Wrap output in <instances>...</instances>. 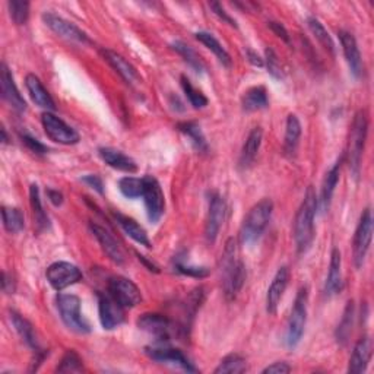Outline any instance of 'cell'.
Returning <instances> with one entry per match:
<instances>
[{
  "mask_svg": "<svg viewBox=\"0 0 374 374\" xmlns=\"http://www.w3.org/2000/svg\"><path fill=\"white\" fill-rule=\"evenodd\" d=\"M239 256V243L235 239H228L226 248L221 257V273H222V288L227 300L233 302L242 291L247 272L243 262L237 257Z\"/></svg>",
  "mask_w": 374,
  "mask_h": 374,
  "instance_id": "1",
  "label": "cell"
},
{
  "mask_svg": "<svg viewBox=\"0 0 374 374\" xmlns=\"http://www.w3.org/2000/svg\"><path fill=\"white\" fill-rule=\"evenodd\" d=\"M317 214V196L313 186H308L303 202L294 218V242L297 252L306 253L315 240V217Z\"/></svg>",
  "mask_w": 374,
  "mask_h": 374,
  "instance_id": "2",
  "label": "cell"
},
{
  "mask_svg": "<svg viewBox=\"0 0 374 374\" xmlns=\"http://www.w3.org/2000/svg\"><path fill=\"white\" fill-rule=\"evenodd\" d=\"M273 212V204L270 199L265 197L259 201L246 215L240 228V243L243 246H253L262 234L265 233Z\"/></svg>",
  "mask_w": 374,
  "mask_h": 374,
  "instance_id": "3",
  "label": "cell"
},
{
  "mask_svg": "<svg viewBox=\"0 0 374 374\" xmlns=\"http://www.w3.org/2000/svg\"><path fill=\"white\" fill-rule=\"evenodd\" d=\"M367 132H368L367 113L364 110H360L351 124L350 141H348V151H346L348 164H350V168L355 177H358V174H360L361 158H363V154H364Z\"/></svg>",
  "mask_w": 374,
  "mask_h": 374,
  "instance_id": "4",
  "label": "cell"
},
{
  "mask_svg": "<svg viewBox=\"0 0 374 374\" xmlns=\"http://www.w3.org/2000/svg\"><path fill=\"white\" fill-rule=\"evenodd\" d=\"M307 304H308V288L307 286H302L297 293L291 315L288 319V326H286L285 344L290 350H294L303 338L307 323Z\"/></svg>",
  "mask_w": 374,
  "mask_h": 374,
  "instance_id": "5",
  "label": "cell"
},
{
  "mask_svg": "<svg viewBox=\"0 0 374 374\" xmlns=\"http://www.w3.org/2000/svg\"><path fill=\"white\" fill-rule=\"evenodd\" d=\"M56 304L61 320L75 333L86 335L91 332L90 323L85 320L81 313V298L75 294H59L56 297Z\"/></svg>",
  "mask_w": 374,
  "mask_h": 374,
  "instance_id": "6",
  "label": "cell"
},
{
  "mask_svg": "<svg viewBox=\"0 0 374 374\" xmlns=\"http://www.w3.org/2000/svg\"><path fill=\"white\" fill-rule=\"evenodd\" d=\"M41 123L47 138L60 145H77L81 138L79 133L70 128L68 123H65L60 117L53 115L52 111H46L41 116Z\"/></svg>",
  "mask_w": 374,
  "mask_h": 374,
  "instance_id": "7",
  "label": "cell"
},
{
  "mask_svg": "<svg viewBox=\"0 0 374 374\" xmlns=\"http://www.w3.org/2000/svg\"><path fill=\"white\" fill-rule=\"evenodd\" d=\"M371 237H373V217H371L370 208H367L360 217V222L357 226L354 243H353L354 265L357 269H360L364 264L367 252L371 244Z\"/></svg>",
  "mask_w": 374,
  "mask_h": 374,
  "instance_id": "8",
  "label": "cell"
},
{
  "mask_svg": "<svg viewBox=\"0 0 374 374\" xmlns=\"http://www.w3.org/2000/svg\"><path fill=\"white\" fill-rule=\"evenodd\" d=\"M145 189H144V202L146 208V214L152 224L159 222L166 212V197L161 189V184L152 176H145Z\"/></svg>",
  "mask_w": 374,
  "mask_h": 374,
  "instance_id": "9",
  "label": "cell"
},
{
  "mask_svg": "<svg viewBox=\"0 0 374 374\" xmlns=\"http://www.w3.org/2000/svg\"><path fill=\"white\" fill-rule=\"evenodd\" d=\"M136 323H138V328L141 331L154 336L159 344L168 342L177 331V328L174 326V323L167 316L159 313H145Z\"/></svg>",
  "mask_w": 374,
  "mask_h": 374,
  "instance_id": "10",
  "label": "cell"
},
{
  "mask_svg": "<svg viewBox=\"0 0 374 374\" xmlns=\"http://www.w3.org/2000/svg\"><path fill=\"white\" fill-rule=\"evenodd\" d=\"M46 277L56 291H63L68 286L82 281V272L69 262H55L47 268Z\"/></svg>",
  "mask_w": 374,
  "mask_h": 374,
  "instance_id": "11",
  "label": "cell"
},
{
  "mask_svg": "<svg viewBox=\"0 0 374 374\" xmlns=\"http://www.w3.org/2000/svg\"><path fill=\"white\" fill-rule=\"evenodd\" d=\"M108 293L124 308L136 307L142 302V293L138 288V285L124 277L110 278Z\"/></svg>",
  "mask_w": 374,
  "mask_h": 374,
  "instance_id": "12",
  "label": "cell"
},
{
  "mask_svg": "<svg viewBox=\"0 0 374 374\" xmlns=\"http://www.w3.org/2000/svg\"><path fill=\"white\" fill-rule=\"evenodd\" d=\"M43 21L50 30H52L56 35L61 37V39L79 44H92L86 32H83L79 27L69 22L68 19L53 14V12H46V14H43Z\"/></svg>",
  "mask_w": 374,
  "mask_h": 374,
  "instance_id": "13",
  "label": "cell"
},
{
  "mask_svg": "<svg viewBox=\"0 0 374 374\" xmlns=\"http://www.w3.org/2000/svg\"><path fill=\"white\" fill-rule=\"evenodd\" d=\"M145 354L151 360L158 361V363H167V364L177 366L187 373L197 371V368L193 366V363H190V360L183 354V351L177 350V348L164 345V342L163 344L158 342V345H155V346H146Z\"/></svg>",
  "mask_w": 374,
  "mask_h": 374,
  "instance_id": "14",
  "label": "cell"
},
{
  "mask_svg": "<svg viewBox=\"0 0 374 374\" xmlns=\"http://www.w3.org/2000/svg\"><path fill=\"white\" fill-rule=\"evenodd\" d=\"M98 313L101 326L106 331H113L124 322V307L120 306L110 293H98Z\"/></svg>",
  "mask_w": 374,
  "mask_h": 374,
  "instance_id": "15",
  "label": "cell"
},
{
  "mask_svg": "<svg viewBox=\"0 0 374 374\" xmlns=\"http://www.w3.org/2000/svg\"><path fill=\"white\" fill-rule=\"evenodd\" d=\"M226 202L218 193H212L209 196V209L205 224V239L209 244H214L219 230L226 219Z\"/></svg>",
  "mask_w": 374,
  "mask_h": 374,
  "instance_id": "16",
  "label": "cell"
},
{
  "mask_svg": "<svg viewBox=\"0 0 374 374\" xmlns=\"http://www.w3.org/2000/svg\"><path fill=\"white\" fill-rule=\"evenodd\" d=\"M0 86H2V97L5 101L18 113H23L27 110V103L18 90L14 75L5 63L0 66Z\"/></svg>",
  "mask_w": 374,
  "mask_h": 374,
  "instance_id": "17",
  "label": "cell"
},
{
  "mask_svg": "<svg viewBox=\"0 0 374 374\" xmlns=\"http://www.w3.org/2000/svg\"><path fill=\"white\" fill-rule=\"evenodd\" d=\"M90 228L92 231V234L95 235V239L98 240L99 246H101L103 252L107 255V257L115 262L116 265H123L124 262H126V255H124L123 248L120 247V244L117 243V240L113 237L107 228L98 226V224L91 222Z\"/></svg>",
  "mask_w": 374,
  "mask_h": 374,
  "instance_id": "18",
  "label": "cell"
},
{
  "mask_svg": "<svg viewBox=\"0 0 374 374\" xmlns=\"http://www.w3.org/2000/svg\"><path fill=\"white\" fill-rule=\"evenodd\" d=\"M288 282H290V269L288 266H282L275 273V277H273L268 288L266 311L269 315H277L281 298L286 290V286H288Z\"/></svg>",
  "mask_w": 374,
  "mask_h": 374,
  "instance_id": "19",
  "label": "cell"
},
{
  "mask_svg": "<svg viewBox=\"0 0 374 374\" xmlns=\"http://www.w3.org/2000/svg\"><path fill=\"white\" fill-rule=\"evenodd\" d=\"M338 37L350 72L353 73L354 78H360L361 73H363V60H361V53L355 37L348 31H339Z\"/></svg>",
  "mask_w": 374,
  "mask_h": 374,
  "instance_id": "20",
  "label": "cell"
},
{
  "mask_svg": "<svg viewBox=\"0 0 374 374\" xmlns=\"http://www.w3.org/2000/svg\"><path fill=\"white\" fill-rule=\"evenodd\" d=\"M342 161H344V157L336 161V163L333 164V167L326 173L325 180H323V183H322L320 196L317 197V208H320V210L323 212V214H326V212L331 208L335 189H336V186H338V181H339Z\"/></svg>",
  "mask_w": 374,
  "mask_h": 374,
  "instance_id": "21",
  "label": "cell"
},
{
  "mask_svg": "<svg viewBox=\"0 0 374 374\" xmlns=\"http://www.w3.org/2000/svg\"><path fill=\"white\" fill-rule=\"evenodd\" d=\"M101 55H103V57H104V60L107 61V63L120 75L121 79L126 82L128 85L133 86V85L141 83L139 73L136 72V69L123 56L113 52V50H107V48L101 50Z\"/></svg>",
  "mask_w": 374,
  "mask_h": 374,
  "instance_id": "22",
  "label": "cell"
},
{
  "mask_svg": "<svg viewBox=\"0 0 374 374\" xmlns=\"http://www.w3.org/2000/svg\"><path fill=\"white\" fill-rule=\"evenodd\" d=\"M98 155L108 167L115 170L129 173V174L138 171V164H136V161L132 157L119 151V149L103 146L98 149Z\"/></svg>",
  "mask_w": 374,
  "mask_h": 374,
  "instance_id": "23",
  "label": "cell"
},
{
  "mask_svg": "<svg viewBox=\"0 0 374 374\" xmlns=\"http://www.w3.org/2000/svg\"><path fill=\"white\" fill-rule=\"evenodd\" d=\"M373 354V342L368 336H363L355 346L353 355L350 358V364H348V373L350 374H360L364 373Z\"/></svg>",
  "mask_w": 374,
  "mask_h": 374,
  "instance_id": "24",
  "label": "cell"
},
{
  "mask_svg": "<svg viewBox=\"0 0 374 374\" xmlns=\"http://www.w3.org/2000/svg\"><path fill=\"white\" fill-rule=\"evenodd\" d=\"M25 86H27L28 94L37 106L47 110V111L56 110L55 99L52 98V95H50V92L44 88V85L41 83L39 77H35V75H32V73L27 75V78H25Z\"/></svg>",
  "mask_w": 374,
  "mask_h": 374,
  "instance_id": "25",
  "label": "cell"
},
{
  "mask_svg": "<svg viewBox=\"0 0 374 374\" xmlns=\"http://www.w3.org/2000/svg\"><path fill=\"white\" fill-rule=\"evenodd\" d=\"M342 286V256L339 248H333L331 253L329 273L325 284V293L328 297H332L341 291Z\"/></svg>",
  "mask_w": 374,
  "mask_h": 374,
  "instance_id": "26",
  "label": "cell"
},
{
  "mask_svg": "<svg viewBox=\"0 0 374 374\" xmlns=\"http://www.w3.org/2000/svg\"><path fill=\"white\" fill-rule=\"evenodd\" d=\"M262 139H264V130H262V128H255L250 133H248L239 159V166L242 170H246L253 164V161L256 159V155L260 149Z\"/></svg>",
  "mask_w": 374,
  "mask_h": 374,
  "instance_id": "27",
  "label": "cell"
},
{
  "mask_svg": "<svg viewBox=\"0 0 374 374\" xmlns=\"http://www.w3.org/2000/svg\"><path fill=\"white\" fill-rule=\"evenodd\" d=\"M10 320H12V325H14L15 331L22 338V341L27 344L31 350H34L35 354L43 353V350L39 345V341H37V335L34 332V326L31 325V323L23 316L17 313V311H10Z\"/></svg>",
  "mask_w": 374,
  "mask_h": 374,
  "instance_id": "28",
  "label": "cell"
},
{
  "mask_svg": "<svg viewBox=\"0 0 374 374\" xmlns=\"http://www.w3.org/2000/svg\"><path fill=\"white\" fill-rule=\"evenodd\" d=\"M115 218L117 221L119 226L121 227V230L126 233L133 242H136L141 246H145L146 248H151V240H149V237L145 231V228L141 226V224L136 222L133 218L121 215V214H115Z\"/></svg>",
  "mask_w": 374,
  "mask_h": 374,
  "instance_id": "29",
  "label": "cell"
},
{
  "mask_svg": "<svg viewBox=\"0 0 374 374\" xmlns=\"http://www.w3.org/2000/svg\"><path fill=\"white\" fill-rule=\"evenodd\" d=\"M302 138V123L295 115H290L286 119L285 138H284V151L288 157H293L297 152L298 144Z\"/></svg>",
  "mask_w": 374,
  "mask_h": 374,
  "instance_id": "30",
  "label": "cell"
},
{
  "mask_svg": "<svg viewBox=\"0 0 374 374\" xmlns=\"http://www.w3.org/2000/svg\"><path fill=\"white\" fill-rule=\"evenodd\" d=\"M269 106L268 91L265 86H253V88L247 90L242 98V107L244 111H259L265 110Z\"/></svg>",
  "mask_w": 374,
  "mask_h": 374,
  "instance_id": "31",
  "label": "cell"
},
{
  "mask_svg": "<svg viewBox=\"0 0 374 374\" xmlns=\"http://www.w3.org/2000/svg\"><path fill=\"white\" fill-rule=\"evenodd\" d=\"M30 204H31V209H32V215H34V224L37 227V231L41 233L44 230L48 228L50 222H48V217L46 214V210L43 208V202L40 197V189L37 184H31L30 187Z\"/></svg>",
  "mask_w": 374,
  "mask_h": 374,
  "instance_id": "32",
  "label": "cell"
},
{
  "mask_svg": "<svg viewBox=\"0 0 374 374\" xmlns=\"http://www.w3.org/2000/svg\"><path fill=\"white\" fill-rule=\"evenodd\" d=\"M196 40L201 41L206 48H209L210 52L215 55V57L219 60V63L222 66L231 68V56L228 55L227 50L222 47V44L210 32H206V31L196 32Z\"/></svg>",
  "mask_w": 374,
  "mask_h": 374,
  "instance_id": "33",
  "label": "cell"
},
{
  "mask_svg": "<svg viewBox=\"0 0 374 374\" xmlns=\"http://www.w3.org/2000/svg\"><path fill=\"white\" fill-rule=\"evenodd\" d=\"M171 48L186 61L187 66H190L196 73H204L205 72L206 68H205L204 60L201 59V56H199L189 44H186L184 41L177 40V41H174L171 44Z\"/></svg>",
  "mask_w": 374,
  "mask_h": 374,
  "instance_id": "34",
  "label": "cell"
},
{
  "mask_svg": "<svg viewBox=\"0 0 374 374\" xmlns=\"http://www.w3.org/2000/svg\"><path fill=\"white\" fill-rule=\"evenodd\" d=\"M177 129L184 135L187 136V138L190 139V142L193 144V146L197 149L199 152H208V142L205 139V136L202 133V129L201 126H199L197 121H183V123H179L177 124Z\"/></svg>",
  "mask_w": 374,
  "mask_h": 374,
  "instance_id": "35",
  "label": "cell"
},
{
  "mask_svg": "<svg viewBox=\"0 0 374 374\" xmlns=\"http://www.w3.org/2000/svg\"><path fill=\"white\" fill-rule=\"evenodd\" d=\"M307 23H308V28L310 31L313 32V35L316 37V40L319 41V44L326 50V52L331 55V56H335V44H333V40L331 34L328 32V30L325 28V25H323L317 18L315 17H310L307 19Z\"/></svg>",
  "mask_w": 374,
  "mask_h": 374,
  "instance_id": "36",
  "label": "cell"
},
{
  "mask_svg": "<svg viewBox=\"0 0 374 374\" xmlns=\"http://www.w3.org/2000/svg\"><path fill=\"white\" fill-rule=\"evenodd\" d=\"M247 371L246 358L240 354H228L221 360L218 367L214 370L215 374H242Z\"/></svg>",
  "mask_w": 374,
  "mask_h": 374,
  "instance_id": "37",
  "label": "cell"
},
{
  "mask_svg": "<svg viewBox=\"0 0 374 374\" xmlns=\"http://www.w3.org/2000/svg\"><path fill=\"white\" fill-rule=\"evenodd\" d=\"M353 322H354V303L348 302L345 311H344L342 320L339 322L338 329H336V332H335L336 341H338L339 345H345L348 342V339H350V335L353 331Z\"/></svg>",
  "mask_w": 374,
  "mask_h": 374,
  "instance_id": "38",
  "label": "cell"
},
{
  "mask_svg": "<svg viewBox=\"0 0 374 374\" xmlns=\"http://www.w3.org/2000/svg\"><path fill=\"white\" fill-rule=\"evenodd\" d=\"M2 218H3L5 230L10 234H17V233L22 231L25 227L23 214L18 208L3 206L2 208Z\"/></svg>",
  "mask_w": 374,
  "mask_h": 374,
  "instance_id": "39",
  "label": "cell"
},
{
  "mask_svg": "<svg viewBox=\"0 0 374 374\" xmlns=\"http://www.w3.org/2000/svg\"><path fill=\"white\" fill-rule=\"evenodd\" d=\"M119 189L121 195L128 199H139L144 195L145 179L139 177H123L119 180Z\"/></svg>",
  "mask_w": 374,
  "mask_h": 374,
  "instance_id": "40",
  "label": "cell"
},
{
  "mask_svg": "<svg viewBox=\"0 0 374 374\" xmlns=\"http://www.w3.org/2000/svg\"><path fill=\"white\" fill-rule=\"evenodd\" d=\"M180 81H181V88H183L187 99H189V103L197 110L199 108H205L208 106V103H209L208 98L205 97V94L202 91L196 90L195 86L192 85V82L189 81V78L184 77V75L180 78Z\"/></svg>",
  "mask_w": 374,
  "mask_h": 374,
  "instance_id": "41",
  "label": "cell"
},
{
  "mask_svg": "<svg viewBox=\"0 0 374 374\" xmlns=\"http://www.w3.org/2000/svg\"><path fill=\"white\" fill-rule=\"evenodd\" d=\"M9 15L17 25H25L30 18V3L25 0H10L8 2Z\"/></svg>",
  "mask_w": 374,
  "mask_h": 374,
  "instance_id": "42",
  "label": "cell"
},
{
  "mask_svg": "<svg viewBox=\"0 0 374 374\" xmlns=\"http://www.w3.org/2000/svg\"><path fill=\"white\" fill-rule=\"evenodd\" d=\"M57 371L59 373H81V371H83L82 360L77 354V351L68 350L65 353V355L61 357V360H60V364L57 367Z\"/></svg>",
  "mask_w": 374,
  "mask_h": 374,
  "instance_id": "43",
  "label": "cell"
},
{
  "mask_svg": "<svg viewBox=\"0 0 374 374\" xmlns=\"http://www.w3.org/2000/svg\"><path fill=\"white\" fill-rule=\"evenodd\" d=\"M174 268H176L177 272H180L181 275H186V277H192V278H206L209 277L210 270L205 266H195V265H187L184 260H181L180 257L174 259Z\"/></svg>",
  "mask_w": 374,
  "mask_h": 374,
  "instance_id": "44",
  "label": "cell"
},
{
  "mask_svg": "<svg viewBox=\"0 0 374 374\" xmlns=\"http://www.w3.org/2000/svg\"><path fill=\"white\" fill-rule=\"evenodd\" d=\"M265 65H266V69L269 72V75L272 78L275 79H282L284 78V73H282V69H281V63H279V59L277 56V53L273 52V50L269 47L265 50Z\"/></svg>",
  "mask_w": 374,
  "mask_h": 374,
  "instance_id": "45",
  "label": "cell"
},
{
  "mask_svg": "<svg viewBox=\"0 0 374 374\" xmlns=\"http://www.w3.org/2000/svg\"><path fill=\"white\" fill-rule=\"evenodd\" d=\"M22 142L27 145V148L30 149V151L35 155H46L48 152V148L46 145H43L40 141L34 139L32 136H30L28 133H19Z\"/></svg>",
  "mask_w": 374,
  "mask_h": 374,
  "instance_id": "46",
  "label": "cell"
},
{
  "mask_svg": "<svg viewBox=\"0 0 374 374\" xmlns=\"http://www.w3.org/2000/svg\"><path fill=\"white\" fill-rule=\"evenodd\" d=\"M209 8H210V10L214 12V14H215L221 21L227 22L228 25H231V27L237 28V22H235V19L231 18V17L228 15V12L222 8L221 3H218V2H210V3H209Z\"/></svg>",
  "mask_w": 374,
  "mask_h": 374,
  "instance_id": "47",
  "label": "cell"
},
{
  "mask_svg": "<svg viewBox=\"0 0 374 374\" xmlns=\"http://www.w3.org/2000/svg\"><path fill=\"white\" fill-rule=\"evenodd\" d=\"M85 184H88L91 189H94L95 192H98L99 195L104 193V184H103V180L99 176H97V174H88V176H83L81 179Z\"/></svg>",
  "mask_w": 374,
  "mask_h": 374,
  "instance_id": "48",
  "label": "cell"
},
{
  "mask_svg": "<svg viewBox=\"0 0 374 374\" xmlns=\"http://www.w3.org/2000/svg\"><path fill=\"white\" fill-rule=\"evenodd\" d=\"M293 368L288 363H285V361H277V363H273L270 366H268L266 368H264V374H286L290 373Z\"/></svg>",
  "mask_w": 374,
  "mask_h": 374,
  "instance_id": "49",
  "label": "cell"
},
{
  "mask_svg": "<svg viewBox=\"0 0 374 374\" xmlns=\"http://www.w3.org/2000/svg\"><path fill=\"white\" fill-rule=\"evenodd\" d=\"M269 28H270L273 32H275V35H278L281 40H284L285 43H290V34H288V31L285 30V27H284L282 23L275 22V21H270V22H269Z\"/></svg>",
  "mask_w": 374,
  "mask_h": 374,
  "instance_id": "50",
  "label": "cell"
},
{
  "mask_svg": "<svg viewBox=\"0 0 374 374\" xmlns=\"http://www.w3.org/2000/svg\"><path fill=\"white\" fill-rule=\"evenodd\" d=\"M15 288H17V284H15L14 277L9 275L8 272H3V275H2V290H3V293L14 294Z\"/></svg>",
  "mask_w": 374,
  "mask_h": 374,
  "instance_id": "51",
  "label": "cell"
},
{
  "mask_svg": "<svg viewBox=\"0 0 374 374\" xmlns=\"http://www.w3.org/2000/svg\"><path fill=\"white\" fill-rule=\"evenodd\" d=\"M246 56H247V60L250 61L253 66H257V68H264L265 66V60L262 59L256 52H253L252 48L246 50Z\"/></svg>",
  "mask_w": 374,
  "mask_h": 374,
  "instance_id": "52",
  "label": "cell"
},
{
  "mask_svg": "<svg viewBox=\"0 0 374 374\" xmlns=\"http://www.w3.org/2000/svg\"><path fill=\"white\" fill-rule=\"evenodd\" d=\"M46 193H47L48 201L52 202L55 206H60L61 204H63V195H61L59 190H55V189H47V190H46Z\"/></svg>",
  "mask_w": 374,
  "mask_h": 374,
  "instance_id": "53",
  "label": "cell"
},
{
  "mask_svg": "<svg viewBox=\"0 0 374 374\" xmlns=\"http://www.w3.org/2000/svg\"><path fill=\"white\" fill-rule=\"evenodd\" d=\"M138 257H139V260H142V262H144V264L146 265V268H148L149 270H154V272H159V269H158V266H157V265H154V264H152V262H149V260H148V259H146L145 256H142V255H139V253H138Z\"/></svg>",
  "mask_w": 374,
  "mask_h": 374,
  "instance_id": "54",
  "label": "cell"
},
{
  "mask_svg": "<svg viewBox=\"0 0 374 374\" xmlns=\"http://www.w3.org/2000/svg\"><path fill=\"white\" fill-rule=\"evenodd\" d=\"M0 132H2V144L3 145H8L9 144V136L6 133V129L2 126V129H0Z\"/></svg>",
  "mask_w": 374,
  "mask_h": 374,
  "instance_id": "55",
  "label": "cell"
}]
</instances>
